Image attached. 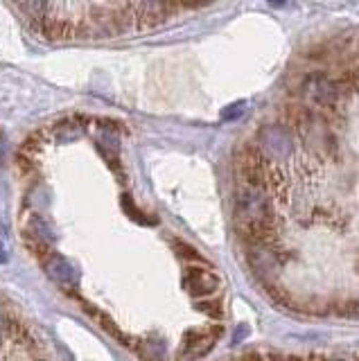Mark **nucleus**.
I'll use <instances>...</instances> for the list:
<instances>
[{"label":"nucleus","mask_w":359,"mask_h":361,"mask_svg":"<svg viewBox=\"0 0 359 361\" xmlns=\"http://www.w3.org/2000/svg\"><path fill=\"white\" fill-rule=\"evenodd\" d=\"M199 310H201V312H206V314H210V316H221L219 302H201V305H199Z\"/></svg>","instance_id":"nucleus-6"},{"label":"nucleus","mask_w":359,"mask_h":361,"mask_svg":"<svg viewBox=\"0 0 359 361\" xmlns=\"http://www.w3.org/2000/svg\"><path fill=\"white\" fill-rule=\"evenodd\" d=\"M219 336H221V327H217V325L188 332L183 338L181 353H178V361H197L199 357H204L208 350L217 343Z\"/></svg>","instance_id":"nucleus-1"},{"label":"nucleus","mask_w":359,"mask_h":361,"mask_svg":"<svg viewBox=\"0 0 359 361\" xmlns=\"http://www.w3.org/2000/svg\"><path fill=\"white\" fill-rule=\"evenodd\" d=\"M138 355L142 357V361H165V345L159 338H150V341H142L138 345Z\"/></svg>","instance_id":"nucleus-4"},{"label":"nucleus","mask_w":359,"mask_h":361,"mask_svg":"<svg viewBox=\"0 0 359 361\" xmlns=\"http://www.w3.org/2000/svg\"><path fill=\"white\" fill-rule=\"evenodd\" d=\"M43 269H46V274L63 289H71L80 282V274H77L75 264L54 251H48V255L43 257Z\"/></svg>","instance_id":"nucleus-2"},{"label":"nucleus","mask_w":359,"mask_h":361,"mask_svg":"<svg viewBox=\"0 0 359 361\" xmlns=\"http://www.w3.org/2000/svg\"><path fill=\"white\" fill-rule=\"evenodd\" d=\"M122 206H125V210L129 212V217H131V219H136V221H140V224H150L147 219L142 217V212H140V210L131 208V199H129V197H125V199H122Z\"/></svg>","instance_id":"nucleus-5"},{"label":"nucleus","mask_w":359,"mask_h":361,"mask_svg":"<svg viewBox=\"0 0 359 361\" xmlns=\"http://www.w3.org/2000/svg\"><path fill=\"white\" fill-rule=\"evenodd\" d=\"M183 285L188 287V291L193 293V296H210V293H215L217 287H219V278L212 274L210 269H188L185 271V278H183Z\"/></svg>","instance_id":"nucleus-3"},{"label":"nucleus","mask_w":359,"mask_h":361,"mask_svg":"<svg viewBox=\"0 0 359 361\" xmlns=\"http://www.w3.org/2000/svg\"><path fill=\"white\" fill-rule=\"evenodd\" d=\"M5 240V231H3V226H0V242Z\"/></svg>","instance_id":"nucleus-7"}]
</instances>
